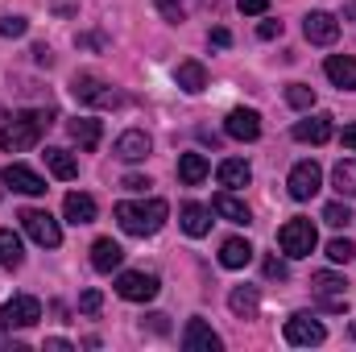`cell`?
<instances>
[{
	"label": "cell",
	"instance_id": "obj_1",
	"mask_svg": "<svg viewBox=\"0 0 356 352\" xmlns=\"http://www.w3.org/2000/svg\"><path fill=\"white\" fill-rule=\"evenodd\" d=\"M54 125V112L46 108V112H38V108H25V112H17V116H8V125L0 129V150L4 154H25V150H33L38 141H42V133Z\"/></svg>",
	"mask_w": 356,
	"mask_h": 352
},
{
	"label": "cell",
	"instance_id": "obj_2",
	"mask_svg": "<svg viewBox=\"0 0 356 352\" xmlns=\"http://www.w3.org/2000/svg\"><path fill=\"white\" fill-rule=\"evenodd\" d=\"M112 216L129 237H154V232H162L170 207H166V199H137V203H116Z\"/></svg>",
	"mask_w": 356,
	"mask_h": 352
},
{
	"label": "cell",
	"instance_id": "obj_3",
	"mask_svg": "<svg viewBox=\"0 0 356 352\" xmlns=\"http://www.w3.org/2000/svg\"><path fill=\"white\" fill-rule=\"evenodd\" d=\"M277 245H282V253H286V257H311V253H315V245H319V232H315V224H311V220L294 216V220H286V224L277 228Z\"/></svg>",
	"mask_w": 356,
	"mask_h": 352
},
{
	"label": "cell",
	"instance_id": "obj_4",
	"mask_svg": "<svg viewBox=\"0 0 356 352\" xmlns=\"http://www.w3.org/2000/svg\"><path fill=\"white\" fill-rule=\"evenodd\" d=\"M21 228L29 232V241H38L42 249H58L63 245V228L50 211H38V207H25L21 211Z\"/></svg>",
	"mask_w": 356,
	"mask_h": 352
},
{
	"label": "cell",
	"instance_id": "obj_5",
	"mask_svg": "<svg viewBox=\"0 0 356 352\" xmlns=\"http://www.w3.org/2000/svg\"><path fill=\"white\" fill-rule=\"evenodd\" d=\"M71 91H75L79 104H91V108H116L120 104V91H112L99 75H88V71L71 79Z\"/></svg>",
	"mask_w": 356,
	"mask_h": 352
},
{
	"label": "cell",
	"instance_id": "obj_6",
	"mask_svg": "<svg viewBox=\"0 0 356 352\" xmlns=\"http://www.w3.org/2000/svg\"><path fill=\"white\" fill-rule=\"evenodd\" d=\"M116 294L124 303H149V298H158V278L154 273H141V269H124L116 278Z\"/></svg>",
	"mask_w": 356,
	"mask_h": 352
},
{
	"label": "cell",
	"instance_id": "obj_7",
	"mask_svg": "<svg viewBox=\"0 0 356 352\" xmlns=\"http://www.w3.org/2000/svg\"><path fill=\"white\" fill-rule=\"evenodd\" d=\"M42 319V303L38 298H29V294H17V298H8L4 307H0V328H33Z\"/></svg>",
	"mask_w": 356,
	"mask_h": 352
},
{
	"label": "cell",
	"instance_id": "obj_8",
	"mask_svg": "<svg viewBox=\"0 0 356 352\" xmlns=\"http://www.w3.org/2000/svg\"><path fill=\"white\" fill-rule=\"evenodd\" d=\"M344 286H348V282H344L340 273H327V269L311 278V290L319 294V307H323V311H344V307H348Z\"/></svg>",
	"mask_w": 356,
	"mask_h": 352
},
{
	"label": "cell",
	"instance_id": "obj_9",
	"mask_svg": "<svg viewBox=\"0 0 356 352\" xmlns=\"http://www.w3.org/2000/svg\"><path fill=\"white\" fill-rule=\"evenodd\" d=\"M323 340H327V332H323L319 319H311V315H290V319H286V344H294V349H315V344H323Z\"/></svg>",
	"mask_w": 356,
	"mask_h": 352
},
{
	"label": "cell",
	"instance_id": "obj_10",
	"mask_svg": "<svg viewBox=\"0 0 356 352\" xmlns=\"http://www.w3.org/2000/svg\"><path fill=\"white\" fill-rule=\"evenodd\" d=\"M319 186H323V170H319V162H298L290 178H286V191H290V199H311V195H319Z\"/></svg>",
	"mask_w": 356,
	"mask_h": 352
},
{
	"label": "cell",
	"instance_id": "obj_11",
	"mask_svg": "<svg viewBox=\"0 0 356 352\" xmlns=\"http://www.w3.org/2000/svg\"><path fill=\"white\" fill-rule=\"evenodd\" d=\"M302 33H307V42H311V46H332V42L340 38V21H336L332 13L315 8V13H307V21H302Z\"/></svg>",
	"mask_w": 356,
	"mask_h": 352
},
{
	"label": "cell",
	"instance_id": "obj_12",
	"mask_svg": "<svg viewBox=\"0 0 356 352\" xmlns=\"http://www.w3.org/2000/svg\"><path fill=\"white\" fill-rule=\"evenodd\" d=\"M0 178H4V186H13L21 195H46V178L38 175V170H29L25 162H8L0 170Z\"/></svg>",
	"mask_w": 356,
	"mask_h": 352
},
{
	"label": "cell",
	"instance_id": "obj_13",
	"mask_svg": "<svg viewBox=\"0 0 356 352\" xmlns=\"http://www.w3.org/2000/svg\"><path fill=\"white\" fill-rule=\"evenodd\" d=\"M224 133H228L232 141H257V137H261V116H257L253 108H236V112H228Z\"/></svg>",
	"mask_w": 356,
	"mask_h": 352
},
{
	"label": "cell",
	"instance_id": "obj_14",
	"mask_svg": "<svg viewBox=\"0 0 356 352\" xmlns=\"http://www.w3.org/2000/svg\"><path fill=\"white\" fill-rule=\"evenodd\" d=\"M182 349L186 352H220L224 349V340H220L203 319H191V323L182 328Z\"/></svg>",
	"mask_w": 356,
	"mask_h": 352
},
{
	"label": "cell",
	"instance_id": "obj_15",
	"mask_svg": "<svg viewBox=\"0 0 356 352\" xmlns=\"http://www.w3.org/2000/svg\"><path fill=\"white\" fill-rule=\"evenodd\" d=\"M332 116L327 112H319V116H307V120H298L294 125V141H302V145H323V141H332Z\"/></svg>",
	"mask_w": 356,
	"mask_h": 352
},
{
	"label": "cell",
	"instance_id": "obj_16",
	"mask_svg": "<svg viewBox=\"0 0 356 352\" xmlns=\"http://www.w3.org/2000/svg\"><path fill=\"white\" fill-rule=\"evenodd\" d=\"M211 211H216L220 220H228V224H253L249 203H245V199H236L232 191H220V195L211 199Z\"/></svg>",
	"mask_w": 356,
	"mask_h": 352
},
{
	"label": "cell",
	"instance_id": "obj_17",
	"mask_svg": "<svg viewBox=\"0 0 356 352\" xmlns=\"http://www.w3.org/2000/svg\"><path fill=\"white\" fill-rule=\"evenodd\" d=\"M323 75H327L340 91H356V58L353 54H332V58L323 63Z\"/></svg>",
	"mask_w": 356,
	"mask_h": 352
},
{
	"label": "cell",
	"instance_id": "obj_18",
	"mask_svg": "<svg viewBox=\"0 0 356 352\" xmlns=\"http://www.w3.org/2000/svg\"><path fill=\"white\" fill-rule=\"evenodd\" d=\"M116 158L120 162H145L149 158V133H141V129L120 133L116 137Z\"/></svg>",
	"mask_w": 356,
	"mask_h": 352
},
{
	"label": "cell",
	"instance_id": "obj_19",
	"mask_svg": "<svg viewBox=\"0 0 356 352\" xmlns=\"http://www.w3.org/2000/svg\"><path fill=\"white\" fill-rule=\"evenodd\" d=\"M124 262V249L112 241V237H99L95 245H91V265L99 269V273H112V269H120Z\"/></svg>",
	"mask_w": 356,
	"mask_h": 352
},
{
	"label": "cell",
	"instance_id": "obj_20",
	"mask_svg": "<svg viewBox=\"0 0 356 352\" xmlns=\"http://www.w3.org/2000/svg\"><path fill=\"white\" fill-rule=\"evenodd\" d=\"M67 133H71V141H75L79 150H88V154L99 145V137H104L99 120H91V116H75V120H67Z\"/></svg>",
	"mask_w": 356,
	"mask_h": 352
},
{
	"label": "cell",
	"instance_id": "obj_21",
	"mask_svg": "<svg viewBox=\"0 0 356 352\" xmlns=\"http://www.w3.org/2000/svg\"><path fill=\"white\" fill-rule=\"evenodd\" d=\"M178 216H182L178 224H182L186 237H207V232H211V211H207L203 203H182Z\"/></svg>",
	"mask_w": 356,
	"mask_h": 352
},
{
	"label": "cell",
	"instance_id": "obj_22",
	"mask_svg": "<svg viewBox=\"0 0 356 352\" xmlns=\"http://www.w3.org/2000/svg\"><path fill=\"white\" fill-rule=\"evenodd\" d=\"M175 83L186 95H199V91L207 88V67L203 63H195V58H186V63H178V71H175Z\"/></svg>",
	"mask_w": 356,
	"mask_h": 352
},
{
	"label": "cell",
	"instance_id": "obj_23",
	"mask_svg": "<svg viewBox=\"0 0 356 352\" xmlns=\"http://www.w3.org/2000/svg\"><path fill=\"white\" fill-rule=\"evenodd\" d=\"M207 175H211V166H207L203 154H182V158H178V182H182V186H199Z\"/></svg>",
	"mask_w": 356,
	"mask_h": 352
},
{
	"label": "cell",
	"instance_id": "obj_24",
	"mask_svg": "<svg viewBox=\"0 0 356 352\" xmlns=\"http://www.w3.org/2000/svg\"><path fill=\"white\" fill-rule=\"evenodd\" d=\"M249 262H253V245H249V241L232 237V241L220 245V265H224V269H245Z\"/></svg>",
	"mask_w": 356,
	"mask_h": 352
},
{
	"label": "cell",
	"instance_id": "obj_25",
	"mask_svg": "<svg viewBox=\"0 0 356 352\" xmlns=\"http://www.w3.org/2000/svg\"><path fill=\"white\" fill-rule=\"evenodd\" d=\"M216 175H220V186H228V191H241V186H249L253 170H249V162H241V158H224Z\"/></svg>",
	"mask_w": 356,
	"mask_h": 352
},
{
	"label": "cell",
	"instance_id": "obj_26",
	"mask_svg": "<svg viewBox=\"0 0 356 352\" xmlns=\"http://www.w3.org/2000/svg\"><path fill=\"white\" fill-rule=\"evenodd\" d=\"M228 307H232V315H241V319H253V315H257V307H261V294H257V286H236V290L228 294Z\"/></svg>",
	"mask_w": 356,
	"mask_h": 352
},
{
	"label": "cell",
	"instance_id": "obj_27",
	"mask_svg": "<svg viewBox=\"0 0 356 352\" xmlns=\"http://www.w3.org/2000/svg\"><path fill=\"white\" fill-rule=\"evenodd\" d=\"M63 211H67L71 224H91V220H95V199L83 195V191H71L67 203H63Z\"/></svg>",
	"mask_w": 356,
	"mask_h": 352
},
{
	"label": "cell",
	"instance_id": "obj_28",
	"mask_svg": "<svg viewBox=\"0 0 356 352\" xmlns=\"http://www.w3.org/2000/svg\"><path fill=\"white\" fill-rule=\"evenodd\" d=\"M46 170H50L54 178H63V182H71V178L79 175V162H75V158H71L67 150L50 145V150H46Z\"/></svg>",
	"mask_w": 356,
	"mask_h": 352
},
{
	"label": "cell",
	"instance_id": "obj_29",
	"mask_svg": "<svg viewBox=\"0 0 356 352\" xmlns=\"http://www.w3.org/2000/svg\"><path fill=\"white\" fill-rule=\"evenodd\" d=\"M25 262V245L13 228H0V269H17Z\"/></svg>",
	"mask_w": 356,
	"mask_h": 352
},
{
	"label": "cell",
	"instance_id": "obj_30",
	"mask_svg": "<svg viewBox=\"0 0 356 352\" xmlns=\"http://www.w3.org/2000/svg\"><path fill=\"white\" fill-rule=\"evenodd\" d=\"M332 182H336V191H340V195L356 199V158H348V162H336Z\"/></svg>",
	"mask_w": 356,
	"mask_h": 352
},
{
	"label": "cell",
	"instance_id": "obj_31",
	"mask_svg": "<svg viewBox=\"0 0 356 352\" xmlns=\"http://www.w3.org/2000/svg\"><path fill=\"white\" fill-rule=\"evenodd\" d=\"M286 104L298 108V112H311V108H315V88H307V83H290V88H286Z\"/></svg>",
	"mask_w": 356,
	"mask_h": 352
},
{
	"label": "cell",
	"instance_id": "obj_32",
	"mask_svg": "<svg viewBox=\"0 0 356 352\" xmlns=\"http://www.w3.org/2000/svg\"><path fill=\"white\" fill-rule=\"evenodd\" d=\"M327 257H332L336 265H348L356 257V245H353V241H344V237H336V241L327 245Z\"/></svg>",
	"mask_w": 356,
	"mask_h": 352
},
{
	"label": "cell",
	"instance_id": "obj_33",
	"mask_svg": "<svg viewBox=\"0 0 356 352\" xmlns=\"http://www.w3.org/2000/svg\"><path fill=\"white\" fill-rule=\"evenodd\" d=\"M323 220H327L332 228H348V224H353V211H348L344 203H327V207H323Z\"/></svg>",
	"mask_w": 356,
	"mask_h": 352
},
{
	"label": "cell",
	"instance_id": "obj_34",
	"mask_svg": "<svg viewBox=\"0 0 356 352\" xmlns=\"http://www.w3.org/2000/svg\"><path fill=\"white\" fill-rule=\"evenodd\" d=\"M29 21L25 17H0V38H25Z\"/></svg>",
	"mask_w": 356,
	"mask_h": 352
},
{
	"label": "cell",
	"instance_id": "obj_35",
	"mask_svg": "<svg viewBox=\"0 0 356 352\" xmlns=\"http://www.w3.org/2000/svg\"><path fill=\"white\" fill-rule=\"evenodd\" d=\"M154 4H158V13H162V17H166L170 25H178V21L186 17V8H182L178 0H154Z\"/></svg>",
	"mask_w": 356,
	"mask_h": 352
},
{
	"label": "cell",
	"instance_id": "obj_36",
	"mask_svg": "<svg viewBox=\"0 0 356 352\" xmlns=\"http://www.w3.org/2000/svg\"><path fill=\"white\" fill-rule=\"evenodd\" d=\"M99 307H104V294H99V290H83V294H79V311H83V315H95Z\"/></svg>",
	"mask_w": 356,
	"mask_h": 352
},
{
	"label": "cell",
	"instance_id": "obj_37",
	"mask_svg": "<svg viewBox=\"0 0 356 352\" xmlns=\"http://www.w3.org/2000/svg\"><path fill=\"white\" fill-rule=\"evenodd\" d=\"M261 269H266V278H277V282H286V278H290L286 262H277V257H266V265H261Z\"/></svg>",
	"mask_w": 356,
	"mask_h": 352
},
{
	"label": "cell",
	"instance_id": "obj_38",
	"mask_svg": "<svg viewBox=\"0 0 356 352\" xmlns=\"http://www.w3.org/2000/svg\"><path fill=\"white\" fill-rule=\"evenodd\" d=\"M236 8L249 13V17H261V13L269 8V0H236Z\"/></svg>",
	"mask_w": 356,
	"mask_h": 352
},
{
	"label": "cell",
	"instance_id": "obj_39",
	"mask_svg": "<svg viewBox=\"0 0 356 352\" xmlns=\"http://www.w3.org/2000/svg\"><path fill=\"white\" fill-rule=\"evenodd\" d=\"M257 38H266V42L282 38V21H261V25H257Z\"/></svg>",
	"mask_w": 356,
	"mask_h": 352
},
{
	"label": "cell",
	"instance_id": "obj_40",
	"mask_svg": "<svg viewBox=\"0 0 356 352\" xmlns=\"http://www.w3.org/2000/svg\"><path fill=\"white\" fill-rule=\"evenodd\" d=\"M207 42H211L216 50H224V46H232V33H228V29H211V33H207Z\"/></svg>",
	"mask_w": 356,
	"mask_h": 352
},
{
	"label": "cell",
	"instance_id": "obj_41",
	"mask_svg": "<svg viewBox=\"0 0 356 352\" xmlns=\"http://www.w3.org/2000/svg\"><path fill=\"white\" fill-rule=\"evenodd\" d=\"M120 186H124V191H145V186H149V178H141V175H129L124 182H120Z\"/></svg>",
	"mask_w": 356,
	"mask_h": 352
},
{
	"label": "cell",
	"instance_id": "obj_42",
	"mask_svg": "<svg viewBox=\"0 0 356 352\" xmlns=\"http://www.w3.org/2000/svg\"><path fill=\"white\" fill-rule=\"evenodd\" d=\"M33 63H38V67H50V63H54V54H50L46 46H33Z\"/></svg>",
	"mask_w": 356,
	"mask_h": 352
},
{
	"label": "cell",
	"instance_id": "obj_43",
	"mask_svg": "<svg viewBox=\"0 0 356 352\" xmlns=\"http://www.w3.org/2000/svg\"><path fill=\"white\" fill-rule=\"evenodd\" d=\"M145 319H149V328H154L158 336H166V332H170V323H166V315H145Z\"/></svg>",
	"mask_w": 356,
	"mask_h": 352
},
{
	"label": "cell",
	"instance_id": "obj_44",
	"mask_svg": "<svg viewBox=\"0 0 356 352\" xmlns=\"http://www.w3.org/2000/svg\"><path fill=\"white\" fill-rule=\"evenodd\" d=\"M46 349H50V352H71V340H63V336H54V340H46Z\"/></svg>",
	"mask_w": 356,
	"mask_h": 352
},
{
	"label": "cell",
	"instance_id": "obj_45",
	"mask_svg": "<svg viewBox=\"0 0 356 352\" xmlns=\"http://www.w3.org/2000/svg\"><path fill=\"white\" fill-rule=\"evenodd\" d=\"M344 150H353V154H356V125L344 129Z\"/></svg>",
	"mask_w": 356,
	"mask_h": 352
},
{
	"label": "cell",
	"instance_id": "obj_46",
	"mask_svg": "<svg viewBox=\"0 0 356 352\" xmlns=\"http://www.w3.org/2000/svg\"><path fill=\"white\" fill-rule=\"evenodd\" d=\"M348 336H353V340H356V319H353V328H348Z\"/></svg>",
	"mask_w": 356,
	"mask_h": 352
}]
</instances>
